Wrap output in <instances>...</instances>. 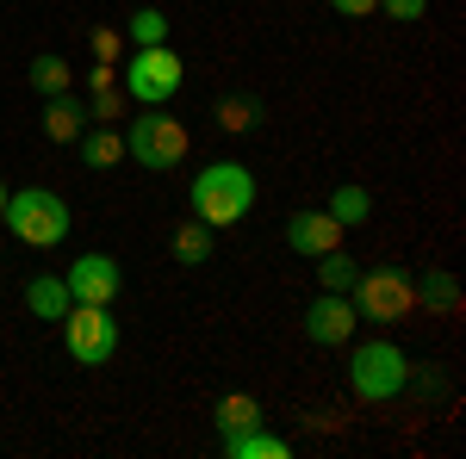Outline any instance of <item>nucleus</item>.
<instances>
[{
    "label": "nucleus",
    "instance_id": "f257e3e1",
    "mask_svg": "<svg viewBox=\"0 0 466 459\" xmlns=\"http://www.w3.org/2000/svg\"><path fill=\"white\" fill-rule=\"evenodd\" d=\"M255 205V180L243 162H212V168H199L193 175V217L199 224H237V217H249Z\"/></svg>",
    "mask_w": 466,
    "mask_h": 459
},
{
    "label": "nucleus",
    "instance_id": "f03ea898",
    "mask_svg": "<svg viewBox=\"0 0 466 459\" xmlns=\"http://www.w3.org/2000/svg\"><path fill=\"white\" fill-rule=\"evenodd\" d=\"M0 224L19 236V243L32 248H56L69 236V205L56 199V193H44V186H25V193H6V212Z\"/></svg>",
    "mask_w": 466,
    "mask_h": 459
},
{
    "label": "nucleus",
    "instance_id": "7ed1b4c3",
    "mask_svg": "<svg viewBox=\"0 0 466 459\" xmlns=\"http://www.w3.org/2000/svg\"><path fill=\"white\" fill-rule=\"evenodd\" d=\"M349 379H355V391L367 397V404H386V397H398V391H404L410 360H404L392 342H360L355 360H349Z\"/></svg>",
    "mask_w": 466,
    "mask_h": 459
},
{
    "label": "nucleus",
    "instance_id": "20e7f679",
    "mask_svg": "<svg viewBox=\"0 0 466 459\" xmlns=\"http://www.w3.org/2000/svg\"><path fill=\"white\" fill-rule=\"evenodd\" d=\"M175 87H180V56L168 44H137L131 63H125V94L144 100V106H162Z\"/></svg>",
    "mask_w": 466,
    "mask_h": 459
},
{
    "label": "nucleus",
    "instance_id": "39448f33",
    "mask_svg": "<svg viewBox=\"0 0 466 459\" xmlns=\"http://www.w3.org/2000/svg\"><path fill=\"white\" fill-rule=\"evenodd\" d=\"M63 342L81 366H100L118 354V323L106 317V304H69L63 311Z\"/></svg>",
    "mask_w": 466,
    "mask_h": 459
},
{
    "label": "nucleus",
    "instance_id": "423d86ee",
    "mask_svg": "<svg viewBox=\"0 0 466 459\" xmlns=\"http://www.w3.org/2000/svg\"><path fill=\"white\" fill-rule=\"evenodd\" d=\"M355 317H373V323H404L410 317V304H417V292H410V280L404 274H360L355 285Z\"/></svg>",
    "mask_w": 466,
    "mask_h": 459
},
{
    "label": "nucleus",
    "instance_id": "0eeeda50",
    "mask_svg": "<svg viewBox=\"0 0 466 459\" xmlns=\"http://www.w3.org/2000/svg\"><path fill=\"white\" fill-rule=\"evenodd\" d=\"M131 155L144 162V168H175L180 155H187V125L180 118H162V112H149L131 125Z\"/></svg>",
    "mask_w": 466,
    "mask_h": 459
},
{
    "label": "nucleus",
    "instance_id": "6e6552de",
    "mask_svg": "<svg viewBox=\"0 0 466 459\" xmlns=\"http://www.w3.org/2000/svg\"><path fill=\"white\" fill-rule=\"evenodd\" d=\"M63 285H69L75 304H112V298H118V285H125V274H118V261H112V254H81L69 274H63Z\"/></svg>",
    "mask_w": 466,
    "mask_h": 459
},
{
    "label": "nucleus",
    "instance_id": "1a4fd4ad",
    "mask_svg": "<svg viewBox=\"0 0 466 459\" xmlns=\"http://www.w3.org/2000/svg\"><path fill=\"white\" fill-rule=\"evenodd\" d=\"M355 304H349V298H336V292H323L318 304H311V311H305V335H311V342H323V348H342V342H349V335H355Z\"/></svg>",
    "mask_w": 466,
    "mask_h": 459
},
{
    "label": "nucleus",
    "instance_id": "9d476101",
    "mask_svg": "<svg viewBox=\"0 0 466 459\" xmlns=\"http://www.w3.org/2000/svg\"><path fill=\"white\" fill-rule=\"evenodd\" d=\"M287 243H292V254L318 261V254H329V248H342V224H336L329 212H292L287 217Z\"/></svg>",
    "mask_w": 466,
    "mask_h": 459
},
{
    "label": "nucleus",
    "instance_id": "9b49d317",
    "mask_svg": "<svg viewBox=\"0 0 466 459\" xmlns=\"http://www.w3.org/2000/svg\"><path fill=\"white\" fill-rule=\"evenodd\" d=\"M168 248H175V261H180V267H206V261H212V224L187 217L175 236H168Z\"/></svg>",
    "mask_w": 466,
    "mask_h": 459
},
{
    "label": "nucleus",
    "instance_id": "f8f14e48",
    "mask_svg": "<svg viewBox=\"0 0 466 459\" xmlns=\"http://www.w3.org/2000/svg\"><path fill=\"white\" fill-rule=\"evenodd\" d=\"M44 137H50V143H75V137H81V100L50 94V106H44Z\"/></svg>",
    "mask_w": 466,
    "mask_h": 459
},
{
    "label": "nucleus",
    "instance_id": "ddd939ff",
    "mask_svg": "<svg viewBox=\"0 0 466 459\" xmlns=\"http://www.w3.org/2000/svg\"><path fill=\"white\" fill-rule=\"evenodd\" d=\"M25 304H32V317L63 323V311H69L75 298H69V285H63V280H50V274H44V280H32V285H25Z\"/></svg>",
    "mask_w": 466,
    "mask_h": 459
},
{
    "label": "nucleus",
    "instance_id": "4468645a",
    "mask_svg": "<svg viewBox=\"0 0 466 459\" xmlns=\"http://www.w3.org/2000/svg\"><path fill=\"white\" fill-rule=\"evenodd\" d=\"M230 459H287V441L280 434H261V428H243V434H224Z\"/></svg>",
    "mask_w": 466,
    "mask_h": 459
},
{
    "label": "nucleus",
    "instance_id": "2eb2a0df",
    "mask_svg": "<svg viewBox=\"0 0 466 459\" xmlns=\"http://www.w3.org/2000/svg\"><path fill=\"white\" fill-rule=\"evenodd\" d=\"M318 280H323V292H349V285L360 280V267L342 248H329V254H318Z\"/></svg>",
    "mask_w": 466,
    "mask_h": 459
},
{
    "label": "nucleus",
    "instance_id": "dca6fc26",
    "mask_svg": "<svg viewBox=\"0 0 466 459\" xmlns=\"http://www.w3.org/2000/svg\"><path fill=\"white\" fill-rule=\"evenodd\" d=\"M118 155H125V143L112 137V131H87V137H81V162H87V168H112Z\"/></svg>",
    "mask_w": 466,
    "mask_h": 459
},
{
    "label": "nucleus",
    "instance_id": "f3484780",
    "mask_svg": "<svg viewBox=\"0 0 466 459\" xmlns=\"http://www.w3.org/2000/svg\"><path fill=\"white\" fill-rule=\"evenodd\" d=\"M367 212H373V199H367V186H342V193L329 199V217H336L342 230H349V224H360Z\"/></svg>",
    "mask_w": 466,
    "mask_h": 459
},
{
    "label": "nucleus",
    "instance_id": "a211bd4d",
    "mask_svg": "<svg viewBox=\"0 0 466 459\" xmlns=\"http://www.w3.org/2000/svg\"><path fill=\"white\" fill-rule=\"evenodd\" d=\"M32 87L37 94H69V63H63V56H37L32 63Z\"/></svg>",
    "mask_w": 466,
    "mask_h": 459
},
{
    "label": "nucleus",
    "instance_id": "6ab92c4d",
    "mask_svg": "<svg viewBox=\"0 0 466 459\" xmlns=\"http://www.w3.org/2000/svg\"><path fill=\"white\" fill-rule=\"evenodd\" d=\"M261 416H255V397H224L218 404V428L224 434H243V428H255Z\"/></svg>",
    "mask_w": 466,
    "mask_h": 459
},
{
    "label": "nucleus",
    "instance_id": "aec40b11",
    "mask_svg": "<svg viewBox=\"0 0 466 459\" xmlns=\"http://www.w3.org/2000/svg\"><path fill=\"white\" fill-rule=\"evenodd\" d=\"M162 37H168V19L156 6H137L131 13V44H162Z\"/></svg>",
    "mask_w": 466,
    "mask_h": 459
},
{
    "label": "nucleus",
    "instance_id": "412c9836",
    "mask_svg": "<svg viewBox=\"0 0 466 459\" xmlns=\"http://www.w3.org/2000/svg\"><path fill=\"white\" fill-rule=\"evenodd\" d=\"M423 298H430L435 311H454V304H461V285L448 280V274H435V280H430V285H423Z\"/></svg>",
    "mask_w": 466,
    "mask_h": 459
},
{
    "label": "nucleus",
    "instance_id": "4be33fe9",
    "mask_svg": "<svg viewBox=\"0 0 466 459\" xmlns=\"http://www.w3.org/2000/svg\"><path fill=\"white\" fill-rule=\"evenodd\" d=\"M218 125H224V131H249L255 106H249V100H224V106H218Z\"/></svg>",
    "mask_w": 466,
    "mask_h": 459
},
{
    "label": "nucleus",
    "instance_id": "5701e85b",
    "mask_svg": "<svg viewBox=\"0 0 466 459\" xmlns=\"http://www.w3.org/2000/svg\"><path fill=\"white\" fill-rule=\"evenodd\" d=\"M342 19H367V13H380V0H329Z\"/></svg>",
    "mask_w": 466,
    "mask_h": 459
},
{
    "label": "nucleus",
    "instance_id": "b1692460",
    "mask_svg": "<svg viewBox=\"0 0 466 459\" xmlns=\"http://www.w3.org/2000/svg\"><path fill=\"white\" fill-rule=\"evenodd\" d=\"M392 19H423V0H380Z\"/></svg>",
    "mask_w": 466,
    "mask_h": 459
},
{
    "label": "nucleus",
    "instance_id": "393cba45",
    "mask_svg": "<svg viewBox=\"0 0 466 459\" xmlns=\"http://www.w3.org/2000/svg\"><path fill=\"white\" fill-rule=\"evenodd\" d=\"M125 100H131V94H100V100H94V112H100V118H118V112H125Z\"/></svg>",
    "mask_w": 466,
    "mask_h": 459
},
{
    "label": "nucleus",
    "instance_id": "a878e982",
    "mask_svg": "<svg viewBox=\"0 0 466 459\" xmlns=\"http://www.w3.org/2000/svg\"><path fill=\"white\" fill-rule=\"evenodd\" d=\"M94 50H100V63H112V56H118V32H100V37H94Z\"/></svg>",
    "mask_w": 466,
    "mask_h": 459
},
{
    "label": "nucleus",
    "instance_id": "bb28decb",
    "mask_svg": "<svg viewBox=\"0 0 466 459\" xmlns=\"http://www.w3.org/2000/svg\"><path fill=\"white\" fill-rule=\"evenodd\" d=\"M0 212H6V186H0Z\"/></svg>",
    "mask_w": 466,
    "mask_h": 459
}]
</instances>
